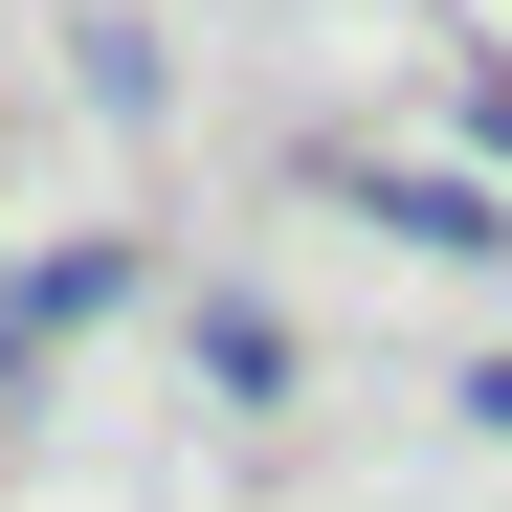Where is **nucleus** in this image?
I'll list each match as a JSON object with an SVG mask.
<instances>
[{
	"mask_svg": "<svg viewBox=\"0 0 512 512\" xmlns=\"http://www.w3.org/2000/svg\"><path fill=\"white\" fill-rule=\"evenodd\" d=\"M446 401H468V423H490V446H512V357H468V379H446Z\"/></svg>",
	"mask_w": 512,
	"mask_h": 512,
	"instance_id": "20e7f679",
	"label": "nucleus"
},
{
	"mask_svg": "<svg viewBox=\"0 0 512 512\" xmlns=\"http://www.w3.org/2000/svg\"><path fill=\"white\" fill-rule=\"evenodd\" d=\"M201 379H223V401H290V312H245V290H201Z\"/></svg>",
	"mask_w": 512,
	"mask_h": 512,
	"instance_id": "7ed1b4c3",
	"label": "nucleus"
},
{
	"mask_svg": "<svg viewBox=\"0 0 512 512\" xmlns=\"http://www.w3.org/2000/svg\"><path fill=\"white\" fill-rule=\"evenodd\" d=\"M312 179L357 201V223H401V245H446V268H490V245H512V201H490V179H446V156H357V134H334Z\"/></svg>",
	"mask_w": 512,
	"mask_h": 512,
	"instance_id": "f257e3e1",
	"label": "nucleus"
},
{
	"mask_svg": "<svg viewBox=\"0 0 512 512\" xmlns=\"http://www.w3.org/2000/svg\"><path fill=\"white\" fill-rule=\"evenodd\" d=\"M134 290V245H67V268H23V290H0V357H45V334H90Z\"/></svg>",
	"mask_w": 512,
	"mask_h": 512,
	"instance_id": "f03ea898",
	"label": "nucleus"
}]
</instances>
